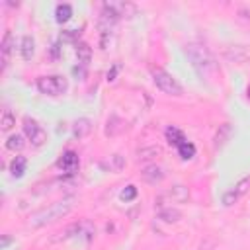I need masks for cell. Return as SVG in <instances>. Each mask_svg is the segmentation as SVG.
<instances>
[{"instance_id": "obj_7", "label": "cell", "mask_w": 250, "mask_h": 250, "mask_svg": "<svg viewBox=\"0 0 250 250\" xmlns=\"http://www.w3.org/2000/svg\"><path fill=\"white\" fill-rule=\"evenodd\" d=\"M160 199H170V201H174V203H184V201H188L189 199V189L186 188V186H182V184H178V186H172L170 189H166L162 195H158Z\"/></svg>"}, {"instance_id": "obj_28", "label": "cell", "mask_w": 250, "mask_h": 250, "mask_svg": "<svg viewBox=\"0 0 250 250\" xmlns=\"http://www.w3.org/2000/svg\"><path fill=\"white\" fill-rule=\"evenodd\" d=\"M117 70H119V64H113V66H111V70H107V80H109V82H113V80H115Z\"/></svg>"}, {"instance_id": "obj_14", "label": "cell", "mask_w": 250, "mask_h": 250, "mask_svg": "<svg viewBox=\"0 0 250 250\" xmlns=\"http://www.w3.org/2000/svg\"><path fill=\"white\" fill-rule=\"evenodd\" d=\"M90 133H92V121H90V119L82 117V119H76V121H74V125H72V135H74V139H84V137H88Z\"/></svg>"}, {"instance_id": "obj_19", "label": "cell", "mask_w": 250, "mask_h": 250, "mask_svg": "<svg viewBox=\"0 0 250 250\" xmlns=\"http://www.w3.org/2000/svg\"><path fill=\"white\" fill-rule=\"evenodd\" d=\"M25 166H27L25 156H14V160L10 162V176L12 178H21L23 172H25Z\"/></svg>"}, {"instance_id": "obj_21", "label": "cell", "mask_w": 250, "mask_h": 250, "mask_svg": "<svg viewBox=\"0 0 250 250\" xmlns=\"http://www.w3.org/2000/svg\"><path fill=\"white\" fill-rule=\"evenodd\" d=\"M70 16H72V6H70V4H59V6H57V10H55V18H57L59 23L68 21Z\"/></svg>"}, {"instance_id": "obj_1", "label": "cell", "mask_w": 250, "mask_h": 250, "mask_svg": "<svg viewBox=\"0 0 250 250\" xmlns=\"http://www.w3.org/2000/svg\"><path fill=\"white\" fill-rule=\"evenodd\" d=\"M186 57L189 59L193 70L197 72V76L201 80H213L219 76V66H217V61L215 57L209 53V49L205 45H199V43H188L186 45Z\"/></svg>"}, {"instance_id": "obj_20", "label": "cell", "mask_w": 250, "mask_h": 250, "mask_svg": "<svg viewBox=\"0 0 250 250\" xmlns=\"http://www.w3.org/2000/svg\"><path fill=\"white\" fill-rule=\"evenodd\" d=\"M166 139H168V143H170V145H174L176 148H178V146H180L184 141H188V139L184 137V133H182L178 127H174V125L166 129Z\"/></svg>"}, {"instance_id": "obj_26", "label": "cell", "mask_w": 250, "mask_h": 250, "mask_svg": "<svg viewBox=\"0 0 250 250\" xmlns=\"http://www.w3.org/2000/svg\"><path fill=\"white\" fill-rule=\"evenodd\" d=\"M135 197H137V188H135L133 184H129V186H127V188L121 191V199L127 203V201H133Z\"/></svg>"}, {"instance_id": "obj_27", "label": "cell", "mask_w": 250, "mask_h": 250, "mask_svg": "<svg viewBox=\"0 0 250 250\" xmlns=\"http://www.w3.org/2000/svg\"><path fill=\"white\" fill-rule=\"evenodd\" d=\"M248 184H250V178H242L236 186H234V189H236V193H238V197L240 195H244L246 191H248Z\"/></svg>"}, {"instance_id": "obj_24", "label": "cell", "mask_w": 250, "mask_h": 250, "mask_svg": "<svg viewBox=\"0 0 250 250\" xmlns=\"http://www.w3.org/2000/svg\"><path fill=\"white\" fill-rule=\"evenodd\" d=\"M178 154H180L184 160H189V158H193V156H195V146H193V143H189V141H184V143L178 146Z\"/></svg>"}, {"instance_id": "obj_18", "label": "cell", "mask_w": 250, "mask_h": 250, "mask_svg": "<svg viewBox=\"0 0 250 250\" xmlns=\"http://www.w3.org/2000/svg\"><path fill=\"white\" fill-rule=\"evenodd\" d=\"M160 154H162V148H160L158 145L141 146V148L137 150V158H139V160H152V158H156V156H160Z\"/></svg>"}, {"instance_id": "obj_6", "label": "cell", "mask_w": 250, "mask_h": 250, "mask_svg": "<svg viewBox=\"0 0 250 250\" xmlns=\"http://www.w3.org/2000/svg\"><path fill=\"white\" fill-rule=\"evenodd\" d=\"M223 59L232 64H244L250 61V47L248 45H229L223 49Z\"/></svg>"}, {"instance_id": "obj_3", "label": "cell", "mask_w": 250, "mask_h": 250, "mask_svg": "<svg viewBox=\"0 0 250 250\" xmlns=\"http://www.w3.org/2000/svg\"><path fill=\"white\" fill-rule=\"evenodd\" d=\"M150 74H152V82L156 84V88L168 96H182L184 94V88L180 86V82L170 74L166 72L164 68H150Z\"/></svg>"}, {"instance_id": "obj_25", "label": "cell", "mask_w": 250, "mask_h": 250, "mask_svg": "<svg viewBox=\"0 0 250 250\" xmlns=\"http://www.w3.org/2000/svg\"><path fill=\"white\" fill-rule=\"evenodd\" d=\"M123 166H125V158L121 154H111L109 156V170L119 172V170H123Z\"/></svg>"}, {"instance_id": "obj_16", "label": "cell", "mask_w": 250, "mask_h": 250, "mask_svg": "<svg viewBox=\"0 0 250 250\" xmlns=\"http://www.w3.org/2000/svg\"><path fill=\"white\" fill-rule=\"evenodd\" d=\"M20 53H21V59L23 61H29L35 53V41L31 35H23L21 41H20Z\"/></svg>"}, {"instance_id": "obj_22", "label": "cell", "mask_w": 250, "mask_h": 250, "mask_svg": "<svg viewBox=\"0 0 250 250\" xmlns=\"http://www.w3.org/2000/svg\"><path fill=\"white\" fill-rule=\"evenodd\" d=\"M16 125V117H14V113L6 107V109H2V117H0V129L6 133V131H10L12 127Z\"/></svg>"}, {"instance_id": "obj_4", "label": "cell", "mask_w": 250, "mask_h": 250, "mask_svg": "<svg viewBox=\"0 0 250 250\" xmlns=\"http://www.w3.org/2000/svg\"><path fill=\"white\" fill-rule=\"evenodd\" d=\"M68 88V82L64 76L51 74V76H39L37 78V90L45 96H62Z\"/></svg>"}, {"instance_id": "obj_5", "label": "cell", "mask_w": 250, "mask_h": 250, "mask_svg": "<svg viewBox=\"0 0 250 250\" xmlns=\"http://www.w3.org/2000/svg\"><path fill=\"white\" fill-rule=\"evenodd\" d=\"M23 135L27 137V141L33 145V146H43L45 141H47V133L45 129L31 117H23Z\"/></svg>"}, {"instance_id": "obj_15", "label": "cell", "mask_w": 250, "mask_h": 250, "mask_svg": "<svg viewBox=\"0 0 250 250\" xmlns=\"http://www.w3.org/2000/svg\"><path fill=\"white\" fill-rule=\"evenodd\" d=\"M158 219L168 223V225H174V223H178L182 219V211L176 209V207H160L158 209Z\"/></svg>"}, {"instance_id": "obj_30", "label": "cell", "mask_w": 250, "mask_h": 250, "mask_svg": "<svg viewBox=\"0 0 250 250\" xmlns=\"http://www.w3.org/2000/svg\"><path fill=\"white\" fill-rule=\"evenodd\" d=\"M10 242H12V238H10V236H2V248H6Z\"/></svg>"}, {"instance_id": "obj_23", "label": "cell", "mask_w": 250, "mask_h": 250, "mask_svg": "<svg viewBox=\"0 0 250 250\" xmlns=\"http://www.w3.org/2000/svg\"><path fill=\"white\" fill-rule=\"evenodd\" d=\"M23 146H25V141H23V137H21V135H10V137H8V141H6V148H8V150H12V152L21 150Z\"/></svg>"}, {"instance_id": "obj_12", "label": "cell", "mask_w": 250, "mask_h": 250, "mask_svg": "<svg viewBox=\"0 0 250 250\" xmlns=\"http://www.w3.org/2000/svg\"><path fill=\"white\" fill-rule=\"evenodd\" d=\"M230 137H232V127H230V123L219 125V129H217V133H215V139H213V148H215V150L223 148V146L230 141Z\"/></svg>"}, {"instance_id": "obj_8", "label": "cell", "mask_w": 250, "mask_h": 250, "mask_svg": "<svg viewBox=\"0 0 250 250\" xmlns=\"http://www.w3.org/2000/svg\"><path fill=\"white\" fill-rule=\"evenodd\" d=\"M104 6H107L117 18H131L137 12L135 4H131V2H104Z\"/></svg>"}, {"instance_id": "obj_17", "label": "cell", "mask_w": 250, "mask_h": 250, "mask_svg": "<svg viewBox=\"0 0 250 250\" xmlns=\"http://www.w3.org/2000/svg\"><path fill=\"white\" fill-rule=\"evenodd\" d=\"M76 57H78V62L82 66H86L90 62V59H92V47L88 43H84V41H78L76 43Z\"/></svg>"}, {"instance_id": "obj_29", "label": "cell", "mask_w": 250, "mask_h": 250, "mask_svg": "<svg viewBox=\"0 0 250 250\" xmlns=\"http://www.w3.org/2000/svg\"><path fill=\"white\" fill-rule=\"evenodd\" d=\"M72 72H74L76 76H80V78H84V74H86V72H84V68H78V66H74V68H72Z\"/></svg>"}, {"instance_id": "obj_2", "label": "cell", "mask_w": 250, "mask_h": 250, "mask_svg": "<svg viewBox=\"0 0 250 250\" xmlns=\"http://www.w3.org/2000/svg\"><path fill=\"white\" fill-rule=\"evenodd\" d=\"M72 207H74L72 197H66V199H61V201H55L53 205H49V207H45V209L35 211V213L29 217L27 225H29L31 229L45 227V225H49V223H55V221H59V219H62V217H66V215L72 211Z\"/></svg>"}, {"instance_id": "obj_9", "label": "cell", "mask_w": 250, "mask_h": 250, "mask_svg": "<svg viewBox=\"0 0 250 250\" xmlns=\"http://www.w3.org/2000/svg\"><path fill=\"white\" fill-rule=\"evenodd\" d=\"M14 43V39H12V31H6L4 33V39H2V45H0V62H2V66H0V70L4 72L6 68H8V64H10V57H12V45Z\"/></svg>"}, {"instance_id": "obj_11", "label": "cell", "mask_w": 250, "mask_h": 250, "mask_svg": "<svg viewBox=\"0 0 250 250\" xmlns=\"http://www.w3.org/2000/svg\"><path fill=\"white\" fill-rule=\"evenodd\" d=\"M164 176L166 174H164V170L158 164H148V166H145L141 170V178L145 182H148V184H160L164 180Z\"/></svg>"}, {"instance_id": "obj_13", "label": "cell", "mask_w": 250, "mask_h": 250, "mask_svg": "<svg viewBox=\"0 0 250 250\" xmlns=\"http://www.w3.org/2000/svg\"><path fill=\"white\" fill-rule=\"evenodd\" d=\"M125 127H127V123L121 117L109 115L107 117V123H105V135L107 137H117V135H121L125 131Z\"/></svg>"}, {"instance_id": "obj_10", "label": "cell", "mask_w": 250, "mask_h": 250, "mask_svg": "<svg viewBox=\"0 0 250 250\" xmlns=\"http://www.w3.org/2000/svg\"><path fill=\"white\" fill-rule=\"evenodd\" d=\"M78 154L74 152V150H64L62 154H61V158L57 160V166L61 168V170H64V172H68V174H72L76 168H78Z\"/></svg>"}]
</instances>
